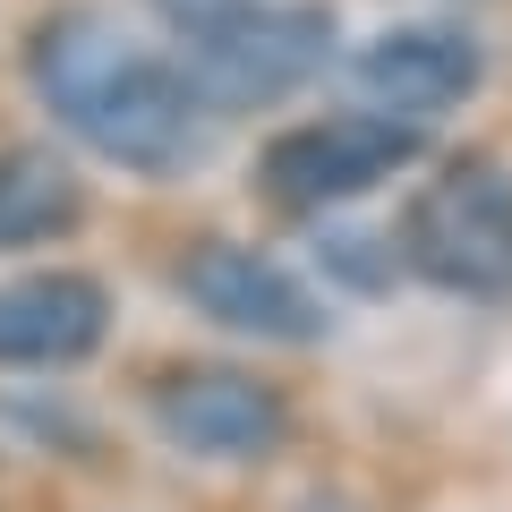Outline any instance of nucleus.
I'll return each mask as SVG.
<instances>
[{"label": "nucleus", "instance_id": "39448f33", "mask_svg": "<svg viewBox=\"0 0 512 512\" xmlns=\"http://www.w3.org/2000/svg\"><path fill=\"white\" fill-rule=\"evenodd\" d=\"M180 299L197 316H214L222 333H248V342H282V350H308L325 342V299L282 265V256L248 248V239H197V248L171 265Z\"/></svg>", "mask_w": 512, "mask_h": 512}, {"label": "nucleus", "instance_id": "0eeeda50", "mask_svg": "<svg viewBox=\"0 0 512 512\" xmlns=\"http://www.w3.org/2000/svg\"><path fill=\"white\" fill-rule=\"evenodd\" d=\"M478 77H487V52H478L470 26H444V18H410V26H384L350 52V86L367 94L376 111L393 120H436V111L470 103Z\"/></svg>", "mask_w": 512, "mask_h": 512}, {"label": "nucleus", "instance_id": "f257e3e1", "mask_svg": "<svg viewBox=\"0 0 512 512\" xmlns=\"http://www.w3.org/2000/svg\"><path fill=\"white\" fill-rule=\"evenodd\" d=\"M26 77H35L43 111L69 128L86 154L137 171V180H171V171L205 163L214 146V103L180 60L146 52V43L111 26L103 9H60L26 43Z\"/></svg>", "mask_w": 512, "mask_h": 512}, {"label": "nucleus", "instance_id": "20e7f679", "mask_svg": "<svg viewBox=\"0 0 512 512\" xmlns=\"http://www.w3.org/2000/svg\"><path fill=\"white\" fill-rule=\"evenodd\" d=\"M325 43H333L325 9L256 0L231 26H214V35L188 43V77L205 86L214 111H256V103H282V94L308 86V77L325 69Z\"/></svg>", "mask_w": 512, "mask_h": 512}, {"label": "nucleus", "instance_id": "423d86ee", "mask_svg": "<svg viewBox=\"0 0 512 512\" xmlns=\"http://www.w3.org/2000/svg\"><path fill=\"white\" fill-rule=\"evenodd\" d=\"M154 427L197 461H265L291 436V402L239 367H171L154 384Z\"/></svg>", "mask_w": 512, "mask_h": 512}, {"label": "nucleus", "instance_id": "9d476101", "mask_svg": "<svg viewBox=\"0 0 512 512\" xmlns=\"http://www.w3.org/2000/svg\"><path fill=\"white\" fill-rule=\"evenodd\" d=\"M154 9H163V26L180 43H197V35H214V26H231L239 9H256V0H154Z\"/></svg>", "mask_w": 512, "mask_h": 512}, {"label": "nucleus", "instance_id": "1a4fd4ad", "mask_svg": "<svg viewBox=\"0 0 512 512\" xmlns=\"http://www.w3.org/2000/svg\"><path fill=\"white\" fill-rule=\"evenodd\" d=\"M77 214H86V188H77V171L60 154H43V146L0 154V256L77 231Z\"/></svg>", "mask_w": 512, "mask_h": 512}, {"label": "nucleus", "instance_id": "7ed1b4c3", "mask_svg": "<svg viewBox=\"0 0 512 512\" xmlns=\"http://www.w3.org/2000/svg\"><path fill=\"white\" fill-rule=\"evenodd\" d=\"M419 163V120H393V111H325V120L282 128L256 180L274 205H299V214H325V205H350L367 188H384L393 171Z\"/></svg>", "mask_w": 512, "mask_h": 512}, {"label": "nucleus", "instance_id": "f03ea898", "mask_svg": "<svg viewBox=\"0 0 512 512\" xmlns=\"http://www.w3.org/2000/svg\"><path fill=\"white\" fill-rule=\"evenodd\" d=\"M402 256L436 291L512 299V171L487 154L444 163L402 214Z\"/></svg>", "mask_w": 512, "mask_h": 512}, {"label": "nucleus", "instance_id": "6e6552de", "mask_svg": "<svg viewBox=\"0 0 512 512\" xmlns=\"http://www.w3.org/2000/svg\"><path fill=\"white\" fill-rule=\"evenodd\" d=\"M111 325L94 274H18L0 282V367H77Z\"/></svg>", "mask_w": 512, "mask_h": 512}]
</instances>
